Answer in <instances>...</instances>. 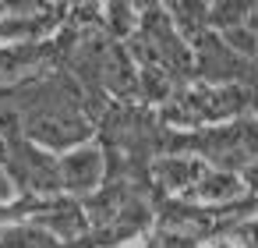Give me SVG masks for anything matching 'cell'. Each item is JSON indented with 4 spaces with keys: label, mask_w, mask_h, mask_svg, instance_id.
Instances as JSON below:
<instances>
[{
    "label": "cell",
    "mask_w": 258,
    "mask_h": 248,
    "mask_svg": "<svg viewBox=\"0 0 258 248\" xmlns=\"http://www.w3.org/2000/svg\"><path fill=\"white\" fill-rule=\"evenodd\" d=\"M11 195H15V184H11V181H8L4 174H0V202H8Z\"/></svg>",
    "instance_id": "obj_3"
},
{
    "label": "cell",
    "mask_w": 258,
    "mask_h": 248,
    "mask_svg": "<svg viewBox=\"0 0 258 248\" xmlns=\"http://www.w3.org/2000/svg\"><path fill=\"white\" fill-rule=\"evenodd\" d=\"M209 248H240V244H237L233 237H219V241H212Z\"/></svg>",
    "instance_id": "obj_4"
},
{
    "label": "cell",
    "mask_w": 258,
    "mask_h": 248,
    "mask_svg": "<svg viewBox=\"0 0 258 248\" xmlns=\"http://www.w3.org/2000/svg\"><path fill=\"white\" fill-rule=\"evenodd\" d=\"M240 191V184L230 174H212L202 181V199H233Z\"/></svg>",
    "instance_id": "obj_2"
},
{
    "label": "cell",
    "mask_w": 258,
    "mask_h": 248,
    "mask_svg": "<svg viewBox=\"0 0 258 248\" xmlns=\"http://www.w3.org/2000/svg\"><path fill=\"white\" fill-rule=\"evenodd\" d=\"M99 177V156L96 153H78L64 163V181L78 184V188H92Z\"/></svg>",
    "instance_id": "obj_1"
}]
</instances>
